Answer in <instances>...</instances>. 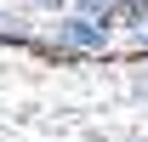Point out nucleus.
<instances>
[{"label":"nucleus","mask_w":148,"mask_h":142,"mask_svg":"<svg viewBox=\"0 0 148 142\" xmlns=\"http://www.w3.org/2000/svg\"><path fill=\"white\" fill-rule=\"evenodd\" d=\"M114 23L108 12H80V6H69V12H57L51 23V51L63 57H91V51H108L114 46Z\"/></svg>","instance_id":"1"},{"label":"nucleus","mask_w":148,"mask_h":142,"mask_svg":"<svg viewBox=\"0 0 148 142\" xmlns=\"http://www.w3.org/2000/svg\"><path fill=\"white\" fill-rule=\"evenodd\" d=\"M0 40H12V46H34V29H29V17L0 6Z\"/></svg>","instance_id":"2"},{"label":"nucleus","mask_w":148,"mask_h":142,"mask_svg":"<svg viewBox=\"0 0 148 142\" xmlns=\"http://www.w3.org/2000/svg\"><path fill=\"white\" fill-rule=\"evenodd\" d=\"M114 17L125 23V29H143V23H148V0H120V12H114Z\"/></svg>","instance_id":"3"},{"label":"nucleus","mask_w":148,"mask_h":142,"mask_svg":"<svg viewBox=\"0 0 148 142\" xmlns=\"http://www.w3.org/2000/svg\"><path fill=\"white\" fill-rule=\"evenodd\" d=\"M74 6H80V12H108V17L120 12V0H74Z\"/></svg>","instance_id":"4"},{"label":"nucleus","mask_w":148,"mask_h":142,"mask_svg":"<svg viewBox=\"0 0 148 142\" xmlns=\"http://www.w3.org/2000/svg\"><path fill=\"white\" fill-rule=\"evenodd\" d=\"M23 6H34V12H69L74 0H23Z\"/></svg>","instance_id":"5"},{"label":"nucleus","mask_w":148,"mask_h":142,"mask_svg":"<svg viewBox=\"0 0 148 142\" xmlns=\"http://www.w3.org/2000/svg\"><path fill=\"white\" fill-rule=\"evenodd\" d=\"M131 46H137V51H148V23H143V29H131Z\"/></svg>","instance_id":"6"},{"label":"nucleus","mask_w":148,"mask_h":142,"mask_svg":"<svg viewBox=\"0 0 148 142\" xmlns=\"http://www.w3.org/2000/svg\"><path fill=\"white\" fill-rule=\"evenodd\" d=\"M137 91H143V97H148V74H143V85H137Z\"/></svg>","instance_id":"7"}]
</instances>
